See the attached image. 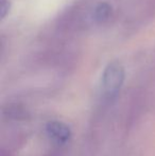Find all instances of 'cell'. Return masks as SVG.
Here are the masks:
<instances>
[{"instance_id": "cell-1", "label": "cell", "mask_w": 155, "mask_h": 156, "mask_svg": "<svg viewBox=\"0 0 155 156\" xmlns=\"http://www.w3.org/2000/svg\"><path fill=\"white\" fill-rule=\"evenodd\" d=\"M125 78L123 66L118 62L110 63L104 69L101 78L102 96L107 100H113L121 89Z\"/></svg>"}, {"instance_id": "cell-3", "label": "cell", "mask_w": 155, "mask_h": 156, "mask_svg": "<svg viewBox=\"0 0 155 156\" xmlns=\"http://www.w3.org/2000/svg\"><path fill=\"white\" fill-rule=\"evenodd\" d=\"M113 8L108 2L103 1L99 2L98 4H96V6L93 10V14H91V19L93 21H95L96 23H105L112 18L113 16Z\"/></svg>"}, {"instance_id": "cell-4", "label": "cell", "mask_w": 155, "mask_h": 156, "mask_svg": "<svg viewBox=\"0 0 155 156\" xmlns=\"http://www.w3.org/2000/svg\"><path fill=\"white\" fill-rule=\"evenodd\" d=\"M10 10V2L9 0H0V11H1V19L6 16Z\"/></svg>"}, {"instance_id": "cell-2", "label": "cell", "mask_w": 155, "mask_h": 156, "mask_svg": "<svg viewBox=\"0 0 155 156\" xmlns=\"http://www.w3.org/2000/svg\"><path fill=\"white\" fill-rule=\"evenodd\" d=\"M46 132L50 139L58 144H64L70 138V129L61 121H50L46 125Z\"/></svg>"}]
</instances>
